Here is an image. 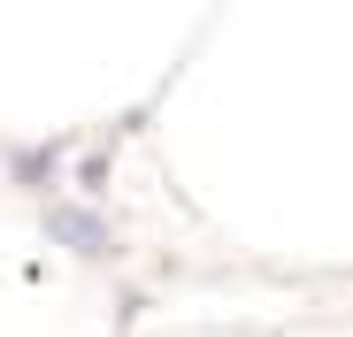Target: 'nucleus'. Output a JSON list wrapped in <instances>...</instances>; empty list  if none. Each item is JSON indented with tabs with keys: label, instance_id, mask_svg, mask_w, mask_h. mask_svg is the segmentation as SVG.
<instances>
[{
	"label": "nucleus",
	"instance_id": "nucleus-1",
	"mask_svg": "<svg viewBox=\"0 0 353 337\" xmlns=\"http://www.w3.org/2000/svg\"><path fill=\"white\" fill-rule=\"evenodd\" d=\"M46 238H62V246L85 253V261H108V253H115V230H108L92 207H70V199H46Z\"/></svg>",
	"mask_w": 353,
	"mask_h": 337
},
{
	"label": "nucleus",
	"instance_id": "nucleus-3",
	"mask_svg": "<svg viewBox=\"0 0 353 337\" xmlns=\"http://www.w3.org/2000/svg\"><path fill=\"white\" fill-rule=\"evenodd\" d=\"M108 153H115V146H92V153L77 161V177H70L77 192H108Z\"/></svg>",
	"mask_w": 353,
	"mask_h": 337
},
{
	"label": "nucleus",
	"instance_id": "nucleus-2",
	"mask_svg": "<svg viewBox=\"0 0 353 337\" xmlns=\"http://www.w3.org/2000/svg\"><path fill=\"white\" fill-rule=\"evenodd\" d=\"M62 153H70V138H46V146H16V153H8V177H16L23 192H54V184H62Z\"/></svg>",
	"mask_w": 353,
	"mask_h": 337
}]
</instances>
